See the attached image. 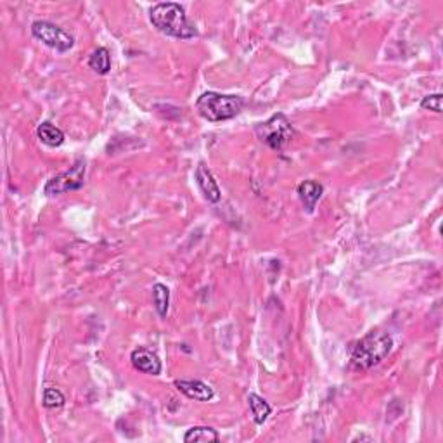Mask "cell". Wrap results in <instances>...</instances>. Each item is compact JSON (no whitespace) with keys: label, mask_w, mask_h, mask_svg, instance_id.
Masks as SVG:
<instances>
[{"label":"cell","mask_w":443,"mask_h":443,"mask_svg":"<svg viewBox=\"0 0 443 443\" xmlns=\"http://www.w3.org/2000/svg\"><path fill=\"white\" fill-rule=\"evenodd\" d=\"M245 107V99L234 94H218V92H205L196 101V110L203 118L211 123L225 122L237 117Z\"/></svg>","instance_id":"cell-3"},{"label":"cell","mask_w":443,"mask_h":443,"mask_svg":"<svg viewBox=\"0 0 443 443\" xmlns=\"http://www.w3.org/2000/svg\"><path fill=\"white\" fill-rule=\"evenodd\" d=\"M31 33L43 46L55 49L58 53H68L75 46V38L68 31L63 30L61 26L54 25L50 21H35L31 25Z\"/></svg>","instance_id":"cell-6"},{"label":"cell","mask_w":443,"mask_h":443,"mask_svg":"<svg viewBox=\"0 0 443 443\" xmlns=\"http://www.w3.org/2000/svg\"><path fill=\"white\" fill-rule=\"evenodd\" d=\"M183 442L186 443H196V442H220V434L217 433L210 426H194V428L187 429L183 434Z\"/></svg>","instance_id":"cell-13"},{"label":"cell","mask_w":443,"mask_h":443,"mask_svg":"<svg viewBox=\"0 0 443 443\" xmlns=\"http://www.w3.org/2000/svg\"><path fill=\"white\" fill-rule=\"evenodd\" d=\"M255 132H257L258 139L274 151H282L294 137L293 125L282 113L274 114L267 122L258 123Z\"/></svg>","instance_id":"cell-4"},{"label":"cell","mask_w":443,"mask_h":443,"mask_svg":"<svg viewBox=\"0 0 443 443\" xmlns=\"http://www.w3.org/2000/svg\"><path fill=\"white\" fill-rule=\"evenodd\" d=\"M196 182H198V187L201 189L203 196L208 203H218L222 198L220 187H218L217 181H215L213 174L208 170V166L201 165L196 169Z\"/></svg>","instance_id":"cell-9"},{"label":"cell","mask_w":443,"mask_h":443,"mask_svg":"<svg viewBox=\"0 0 443 443\" xmlns=\"http://www.w3.org/2000/svg\"><path fill=\"white\" fill-rule=\"evenodd\" d=\"M85 159L78 158L70 170L50 178L43 187V193L47 196H58L68 193V191L82 189L83 183H85Z\"/></svg>","instance_id":"cell-5"},{"label":"cell","mask_w":443,"mask_h":443,"mask_svg":"<svg viewBox=\"0 0 443 443\" xmlns=\"http://www.w3.org/2000/svg\"><path fill=\"white\" fill-rule=\"evenodd\" d=\"M37 135L40 141L49 147H59L65 142V132L50 122L40 123L37 129Z\"/></svg>","instance_id":"cell-11"},{"label":"cell","mask_w":443,"mask_h":443,"mask_svg":"<svg viewBox=\"0 0 443 443\" xmlns=\"http://www.w3.org/2000/svg\"><path fill=\"white\" fill-rule=\"evenodd\" d=\"M393 348V339L385 331H370L352 352V365L358 370H369L374 365L381 364Z\"/></svg>","instance_id":"cell-2"},{"label":"cell","mask_w":443,"mask_h":443,"mask_svg":"<svg viewBox=\"0 0 443 443\" xmlns=\"http://www.w3.org/2000/svg\"><path fill=\"white\" fill-rule=\"evenodd\" d=\"M421 107L426 111H433V113H442V94H429L422 97Z\"/></svg>","instance_id":"cell-17"},{"label":"cell","mask_w":443,"mask_h":443,"mask_svg":"<svg viewBox=\"0 0 443 443\" xmlns=\"http://www.w3.org/2000/svg\"><path fill=\"white\" fill-rule=\"evenodd\" d=\"M66 398L58 388H46L43 390V407L47 409H59L65 405Z\"/></svg>","instance_id":"cell-16"},{"label":"cell","mask_w":443,"mask_h":443,"mask_svg":"<svg viewBox=\"0 0 443 443\" xmlns=\"http://www.w3.org/2000/svg\"><path fill=\"white\" fill-rule=\"evenodd\" d=\"M149 19L153 26L171 38L189 40L198 37V28L187 18L186 11L177 2H159L151 7Z\"/></svg>","instance_id":"cell-1"},{"label":"cell","mask_w":443,"mask_h":443,"mask_svg":"<svg viewBox=\"0 0 443 443\" xmlns=\"http://www.w3.org/2000/svg\"><path fill=\"white\" fill-rule=\"evenodd\" d=\"M153 301L154 306H156V312L159 317L165 319L166 314H169V306H170V289L161 282H156L153 286Z\"/></svg>","instance_id":"cell-15"},{"label":"cell","mask_w":443,"mask_h":443,"mask_svg":"<svg viewBox=\"0 0 443 443\" xmlns=\"http://www.w3.org/2000/svg\"><path fill=\"white\" fill-rule=\"evenodd\" d=\"M174 386L181 391L182 395H186L191 400L198 402H210L215 397V391L210 385L199 381V379H177L174 383Z\"/></svg>","instance_id":"cell-7"},{"label":"cell","mask_w":443,"mask_h":443,"mask_svg":"<svg viewBox=\"0 0 443 443\" xmlns=\"http://www.w3.org/2000/svg\"><path fill=\"white\" fill-rule=\"evenodd\" d=\"M130 361L135 369L141 370L144 374H151V376H158L163 369L161 361H159L158 355L151 352V350L144 348V346H139V348H135L134 352H132Z\"/></svg>","instance_id":"cell-8"},{"label":"cell","mask_w":443,"mask_h":443,"mask_svg":"<svg viewBox=\"0 0 443 443\" xmlns=\"http://www.w3.org/2000/svg\"><path fill=\"white\" fill-rule=\"evenodd\" d=\"M90 70H94L97 75H107L111 70V54L106 47L95 49L89 58Z\"/></svg>","instance_id":"cell-14"},{"label":"cell","mask_w":443,"mask_h":443,"mask_svg":"<svg viewBox=\"0 0 443 443\" xmlns=\"http://www.w3.org/2000/svg\"><path fill=\"white\" fill-rule=\"evenodd\" d=\"M248 404H250V410L253 414V421L257 422L258 426H262L263 422L267 421L272 412V407L269 405V402L265 398H262L260 395L257 393H250L248 395Z\"/></svg>","instance_id":"cell-12"},{"label":"cell","mask_w":443,"mask_h":443,"mask_svg":"<svg viewBox=\"0 0 443 443\" xmlns=\"http://www.w3.org/2000/svg\"><path fill=\"white\" fill-rule=\"evenodd\" d=\"M322 194H324V186L317 181H305L298 186V196H300L303 206L309 213H312Z\"/></svg>","instance_id":"cell-10"}]
</instances>
